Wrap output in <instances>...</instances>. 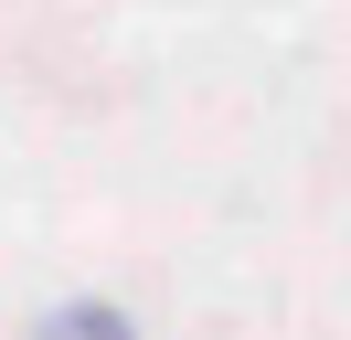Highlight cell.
Here are the masks:
<instances>
[{"instance_id":"6da1fadb","label":"cell","mask_w":351,"mask_h":340,"mask_svg":"<svg viewBox=\"0 0 351 340\" xmlns=\"http://www.w3.org/2000/svg\"><path fill=\"white\" fill-rule=\"evenodd\" d=\"M32 340H138V330H128V319L107 308V298H75V308H53V319H43Z\"/></svg>"}]
</instances>
